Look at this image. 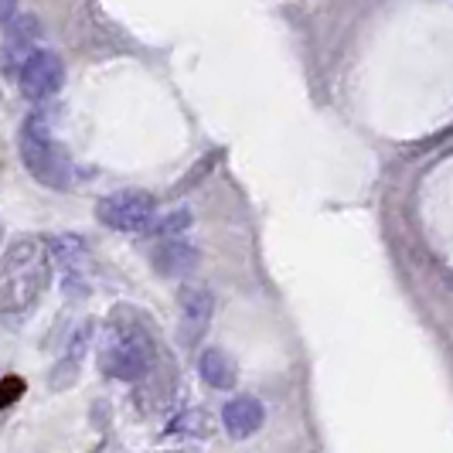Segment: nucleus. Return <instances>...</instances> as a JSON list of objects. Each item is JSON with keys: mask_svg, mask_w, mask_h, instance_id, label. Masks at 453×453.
I'll use <instances>...</instances> for the list:
<instances>
[{"mask_svg": "<svg viewBox=\"0 0 453 453\" xmlns=\"http://www.w3.org/2000/svg\"><path fill=\"white\" fill-rule=\"evenodd\" d=\"M51 263H55V250L45 239L27 235L18 239L7 256H4V314H27L35 307V300L51 280Z\"/></svg>", "mask_w": 453, "mask_h": 453, "instance_id": "f257e3e1", "label": "nucleus"}, {"mask_svg": "<svg viewBox=\"0 0 453 453\" xmlns=\"http://www.w3.org/2000/svg\"><path fill=\"white\" fill-rule=\"evenodd\" d=\"M150 362H154V341L140 324H113L110 327V338L99 355V368L110 379H123V382L143 379Z\"/></svg>", "mask_w": 453, "mask_h": 453, "instance_id": "f03ea898", "label": "nucleus"}, {"mask_svg": "<svg viewBox=\"0 0 453 453\" xmlns=\"http://www.w3.org/2000/svg\"><path fill=\"white\" fill-rule=\"evenodd\" d=\"M21 157L24 167L42 184L55 188V191H65L68 188V178H72L68 157L65 150L55 143V136H51V130H48V123L42 116H31L21 127Z\"/></svg>", "mask_w": 453, "mask_h": 453, "instance_id": "7ed1b4c3", "label": "nucleus"}, {"mask_svg": "<svg viewBox=\"0 0 453 453\" xmlns=\"http://www.w3.org/2000/svg\"><path fill=\"white\" fill-rule=\"evenodd\" d=\"M96 215L103 226L116 228V232H147L154 226V215H157V202L154 195L147 191H116L110 198L96 204Z\"/></svg>", "mask_w": 453, "mask_h": 453, "instance_id": "20e7f679", "label": "nucleus"}, {"mask_svg": "<svg viewBox=\"0 0 453 453\" xmlns=\"http://www.w3.org/2000/svg\"><path fill=\"white\" fill-rule=\"evenodd\" d=\"M65 82V65L55 51H31L21 62V92L27 99L42 103V99H51L55 92L62 89Z\"/></svg>", "mask_w": 453, "mask_h": 453, "instance_id": "39448f33", "label": "nucleus"}, {"mask_svg": "<svg viewBox=\"0 0 453 453\" xmlns=\"http://www.w3.org/2000/svg\"><path fill=\"white\" fill-rule=\"evenodd\" d=\"M211 294L204 290V287H184L181 290V338L188 341V344H195V341L204 334V327H208V320H211Z\"/></svg>", "mask_w": 453, "mask_h": 453, "instance_id": "423d86ee", "label": "nucleus"}, {"mask_svg": "<svg viewBox=\"0 0 453 453\" xmlns=\"http://www.w3.org/2000/svg\"><path fill=\"white\" fill-rule=\"evenodd\" d=\"M222 423H226V430L232 436H252V433L263 426V406H259V399H252V395L232 399L222 409Z\"/></svg>", "mask_w": 453, "mask_h": 453, "instance_id": "0eeeda50", "label": "nucleus"}, {"mask_svg": "<svg viewBox=\"0 0 453 453\" xmlns=\"http://www.w3.org/2000/svg\"><path fill=\"white\" fill-rule=\"evenodd\" d=\"M154 266L164 276H184V273H191L198 266V250L191 242H181V239H167L154 252Z\"/></svg>", "mask_w": 453, "mask_h": 453, "instance_id": "6e6552de", "label": "nucleus"}, {"mask_svg": "<svg viewBox=\"0 0 453 453\" xmlns=\"http://www.w3.org/2000/svg\"><path fill=\"white\" fill-rule=\"evenodd\" d=\"M198 368H202V379L208 386L215 388L235 386V362H232V355L222 351V348H208L202 355V362H198Z\"/></svg>", "mask_w": 453, "mask_h": 453, "instance_id": "1a4fd4ad", "label": "nucleus"}, {"mask_svg": "<svg viewBox=\"0 0 453 453\" xmlns=\"http://www.w3.org/2000/svg\"><path fill=\"white\" fill-rule=\"evenodd\" d=\"M188 226H191V215L188 211H171V219H160L157 226H154V235H171V232Z\"/></svg>", "mask_w": 453, "mask_h": 453, "instance_id": "9d476101", "label": "nucleus"}, {"mask_svg": "<svg viewBox=\"0 0 453 453\" xmlns=\"http://www.w3.org/2000/svg\"><path fill=\"white\" fill-rule=\"evenodd\" d=\"M21 392H24L21 379H18V375H7V379H4V409L14 406V399H18Z\"/></svg>", "mask_w": 453, "mask_h": 453, "instance_id": "9b49d317", "label": "nucleus"}]
</instances>
